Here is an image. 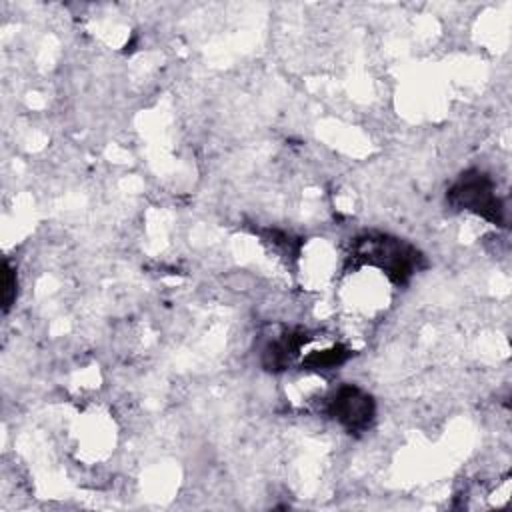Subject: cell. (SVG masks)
<instances>
[{
	"mask_svg": "<svg viewBox=\"0 0 512 512\" xmlns=\"http://www.w3.org/2000/svg\"><path fill=\"white\" fill-rule=\"evenodd\" d=\"M354 256L378 266L396 284L406 282L418 270L420 262V254L410 244L386 234H368L358 238Z\"/></svg>",
	"mask_w": 512,
	"mask_h": 512,
	"instance_id": "1",
	"label": "cell"
},
{
	"mask_svg": "<svg viewBox=\"0 0 512 512\" xmlns=\"http://www.w3.org/2000/svg\"><path fill=\"white\" fill-rule=\"evenodd\" d=\"M448 200L456 208L474 212L492 224L504 222V206L494 192V182L480 170L464 172L448 190Z\"/></svg>",
	"mask_w": 512,
	"mask_h": 512,
	"instance_id": "2",
	"label": "cell"
},
{
	"mask_svg": "<svg viewBox=\"0 0 512 512\" xmlns=\"http://www.w3.org/2000/svg\"><path fill=\"white\" fill-rule=\"evenodd\" d=\"M328 414L350 432L366 430L374 418V400L358 386H340L328 402Z\"/></svg>",
	"mask_w": 512,
	"mask_h": 512,
	"instance_id": "3",
	"label": "cell"
},
{
	"mask_svg": "<svg viewBox=\"0 0 512 512\" xmlns=\"http://www.w3.org/2000/svg\"><path fill=\"white\" fill-rule=\"evenodd\" d=\"M16 300V270L10 266V262L4 264V280H2V304L4 312L10 310L12 302Z\"/></svg>",
	"mask_w": 512,
	"mask_h": 512,
	"instance_id": "4",
	"label": "cell"
}]
</instances>
